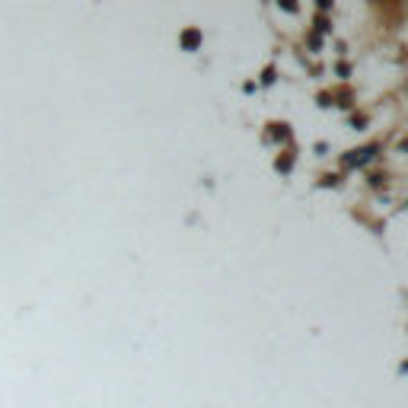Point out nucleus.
I'll list each match as a JSON object with an SVG mask.
<instances>
[]
</instances>
